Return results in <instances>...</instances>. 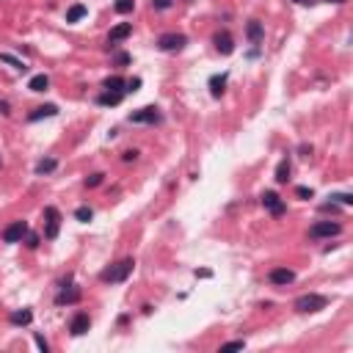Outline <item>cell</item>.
<instances>
[{
  "instance_id": "obj_1",
  "label": "cell",
  "mask_w": 353,
  "mask_h": 353,
  "mask_svg": "<svg viewBox=\"0 0 353 353\" xmlns=\"http://www.w3.org/2000/svg\"><path fill=\"white\" fill-rule=\"evenodd\" d=\"M132 270H135V260H132V257H124V260H119L116 265L105 268L102 273H99V281H105V285H122V281L130 279Z\"/></svg>"
},
{
  "instance_id": "obj_2",
  "label": "cell",
  "mask_w": 353,
  "mask_h": 353,
  "mask_svg": "<svg viewBox=\"0 0 353 353\" xmlns=\"http://www.w3.org/2000/svg\"><path fill=\"white\" fill-rule=\"evenodd\" d=\"M293 306H295V312H301V314H312V312H320V309L329 306V298L320 295V293H306V295H298Z\"/></svg>"
},
{
  "instance_id": "obj_3",
  "label": "cell",
  "mask_w": 353,
  "mask_h": 353,
  "mask_svg": "<svg viewBox=\"0 0 353 353\" xmlns=\"http://www.w3.org/2000/svg\"><path fill=\"white\" fill-rule=\"evenodd\" d=\"M339 232H342V224H337V221H317L309 229V237H314V240H320V237H337Z\"/></svg>"
},
{
  "instance_id": "obj_4",
  "label": "cell",
  "mask_w": 353,
  "mask_h": 353,
  "mask_svg": "<svg viewBox=\"0 0 353 353\" xmlns=\"http://www.w3.org/2000/svg\"><path fill=\"white\" fill-rule=\"evenodd\" d=\"M58 226H61L58 207H44V237H47V240H55V237H58Z\"/></svg>"
},
{
  "instance_id": "obj_5",
  "label": "cell",
  "mask_w": 353,
  "mask_h": 353,
  "mask_svg": "<svg viewBox=\"0 0 353 353\" xmlns=\"http://www.w3.org/2000/svg\"><path fill=\"white\" fill-rule=\"evenodd\" d=\"M262 207H265V210H270V216H273V218H281L287 213L285 199H281L276 191H265L262 193Z\"/></svg>"
},
{
  "instance_id": "obj_6",
  "label": "cell",
  "mask_w": 353,
  "mask_h": 353,
  "mask_svg": "<svg viewBox=\"0 0 353 353\" xmlns=\"http://www.w3.org/2000/svg\"><path fill=\"white\" fill-rule=\"evenodd\" d=\"M185 44H188L185 33H163L160 39H157V47H160L163 53H180Z\"/></svg>"
},
{
  "instance_id": "obj_7",
  "label": "cell",
  "mask_w": 353,
  "mask_h": 353,
  "mask_svg": "<svg viewBox=\"0 0 353 353\" xmlns=\"http://www.w3.org/2000/svg\"><path fill=\"white\" fill-rule=\"evenodd\" d=\"M28 235V221H11L3 229V243H20Z\"/></svg>"
},
{
  "instance_id": "obj_8",
  "label": "cell",
  "mask_w": 353,
  "mask_h": 353,
  "mask_svg": "<svg viewBox=\"0 0 353 353\" xmlns=\"http://www.w3.org/2000/svg\"><path fill=\"white\" fill-rule=\"evenodd\" d=\"M130 122L132 124H157L160 122V111H157L155 105H147V108H141V111H132Z\"/></svg>"
},
{
  "instance_id": "obj_9",
  "label": "cell",
  "mask_w": 353,
  "mask_h": 353,
  "mask_svg": "<svg viewBox=\"0 0 353 353\" xmlns=\"http://www.w3.org/2000/svg\"><path fill=\"white\" fill-rule=\"evenodd\" d=\"M88 329H91V317H88V312H78L72 317V323H69V334H72V337H83Z\"/></svg>"
},
{
  "instance_id": "obj_10",
  "label": "cell",
  "mask_w": 353,
  "mask_h": 353,
  "mask_svg": "<svg viewBox=\"0 0 353 353\" xmlns=\"http://www.w3.org/2000/svg\"><path fill=\"white\" fill-rule=\"evenodd\" d=\"M268 279H270V285H276V287H287V285L295 281V273L290 268H273L268 273Z\"/></svg>"
},
{
  "instance_id": "obj_11",
  "label": "cell",
  "mask_w": 353,
  "mask_h": 353,
  "mask_svg": "<svg viewBox=\"0 0 353 353\" xmlns=\"http://www.w3.org/2000/svg\"><path fill=\"white\" fill-rule=\"evenodd\" d=\"M213 44H216V50L221 55H232V53H235V39H232L226 30H218V33L213 36Z\"/></svg>"
},
{
  "instance_id": "obj_12",
  "label": "cell",
  "mask_w": 353,
  "mask_h": 353,
  "mask_svg": "<svg viewBox=\"0 0 353 353\" xmlns=\"http://www.w3.org/2000/svg\"><path fill=\"white\" fill-rule=\"evenodd\" d=\"M80 301V287H75V285H61V293L55 295V304L58 306H64V304H78Z\"/></svg>"
},
{
  "instance_id": "obj_13",
  "label": "cell",
  "mask_w": 353,
  "mask_h": 353,
  "mask_svg": "<svg viewBox=\"0 0 353 353\" xmlns=\"http://www.w3.org/2000/svg\"><path fill=\"white\" fill-rule=\"evenodd\" d=\"M130 33H132V22H119L116 28L111 30V36H108V44H111V47H116V44H119V42H124Z\"/></svg>"
},
{
  "instance_id": "obj_14",
  "label": "cell",
  "mask_w": 353,
  "mask_h": 353,
  "mask_svg": "<svg viewBox=\"0 0 353 353\" xmlns=\"http://www.w3.org/2000/svg\"><path fill=\"white\" fill-rule=\"evenodd\" d=\"M226 80H229V75H213V78H210V83H207V86H210V94H213V97H216V99H221V97H224V91H226Z\"/></svg>"
},
{
  "instance_id": "obj_15",
  "label": "cell",
  "mask_w": 353,
  "mask_h": 353,
  "mask_svg": "<svg viewBox=\"0 0 353 353\" xmlns=\"http://www.w3.org/2000/svg\"><path fill=\"white\" fill-rule=\"evenodd\" d=\"M245 36H249V42H251V44H260V42H262V36H265L262 22H260V20H251L249 25H245Z\"/></svg>"
},
{
  "instance_id": "obj_16",
  "label": "cell",
  "mask_w": 353,
  "mask_h": 353,
  "mask_svg": "<svg viewBox=\"0 0 353 353\" xmlns=\"http://www.w3.org/2000/svg\"><path fill=\"white\" fill-rule=\"evenodd\" d=\"M124 99V91H105L97 97V105H105V108H116L119 102Z\"/></svg>"
},
{
  "instance_id": "obj_17",
  "label": "cell",
  "mask_w": 353,
  "mask_h": 353,
  "mask_svg": "<svg viewBox=\"0 0 353 353\" xmlns=\"http://www.w3.org/2000/svg\"><path fill=\"white\" fill-rule=\"evenodd\" d=\"M11 326H30V320H33V312L30 309H14V312L9 314Z\"/></svg>"
},
{
  "instance_id": "obj_18",
  "label": "cell",
  "mask_w": 353,
  "mask_h": 353,
  "mask_svg": "<svg viewBox=\"0 0 353 353\" xmlns=\"http://www.w3.org/2000/svg\"><path fill=\"white\" fill-rule=\"evenodd\" d=\"M58 113V108L55 105H42V108H33L28 113V122H39V119H50V116H55Z\"/></svg>"
},
{
  "instance_id": "obj_19",
  "label": "cell",
  "mask_w": 353,
  "mask_h": 353,
  "mask_svg": "<svg viewBox=\"0 0 353 353\" xmlns=\"http://www.w3.org/2000/svg\"><path fill=\"white\" fill-rule=\"evenodd\" d=\"M86 14H88L86 6L83 3H75V6H69V11H66V22H80Z\"/></svg>"
},
{
  "instance_id": "obj_20",
  "label": "cell",
  "mask_w": 353,
  "mask_h": 353,
  "mask_svg": "<svg viewBox=\"0 0 353 353\" xmlns=\"http://www.w3.org/2000/svg\"><path fill=\"white\" fill-rule=\"evenodd\" d=\"M55 168H58V160H55V157H44V160L36 163V174H39V176H44V174H53Z\"/></svg>"
},
{
  "instance_id": "obj_21",
  "label": "cell",
  "mask_w": 353,
  "mask_h": 353,
  "mask_svg": "<svg viewBox=\"0 0 353 353\" xmlns=\"http://www.w3.org/2000/svg\"><path fill=\"white\" fill-rule=\"evenodd\" d=\"M28 88H30V91H36V94L47 91V88H50V78H47V75H33L30 83H28Z\"/></svg>"
},
{
  "instance_id": "obj_22",
  "label": "cell",
  "mask_w": 353,
  "mask_h": 353,
  "mask_svg": "<svg viewBox=\"0 0 353 353\" xmlns=\"http://www.w3.org/2000/svg\"><path fill=\"white\" fill-rule=\"evenodd\" d=\"M124 86H127V80L119 78V75H111V78H105V83H102L105 91H124Z\"/></svg>"
},
{
  "instance_id": "obj_23",
  "label": "cell",
  "mask_w": 353,
  "mask_h": 353,
  "mask_svg": "<svg viewBox=\"0 0 353 353\" xmlns=\"http://www.w3.org/2000/svg\"><path fill=\"white\" fill-rule=\"evenodd\" d=\"M287 180H290V160L285 157V160L276 166V182H279V185H285Z\"/></svg>"
},
{
  "instance_id": "obj_24",
  "label": "cell",
  "mask_w": 353,
  "mask_h": 353,
  "mask_svg": "<svg viewBox=\"0 0 353 353\" xmlns=\"http://www.w3.org/2000/svg\"><path fill=\"white\" fill-rule=\"evenodd\" d=\"M0 61H3V64H9V66H14L17 72H28V66H25L20 58H14L11 53H0Z\"/></svg>"
},
{
  "instance_id": "obj_25",
  "label": "cell",
  "mask_w": 353,
  "mask_h": 353,
  "mask_svg": "<svg viewBox=\"0 0 353 353\" xmlns=\"http://www.w3.org/2000/svg\"><path fill=\"white\" fill-rule=\"evenodd\" d=\"M113 9H116V14H130V11L135 9V0H116Z\"/></svg>"
},
{
  "instance_id": "obj_26",
  "label": "cell",
  "mask_w": 353,
  "mask_h": 353,
  "mask_svg": "<svg viewBox=\"0 0 353 353\" xmlns=\"http://www.w3.org/2000/svg\"><path fill=\"white\" fill-rule=\"evenodd\" d=\"M75 218H78L80 221V224H88V221H91L94 218V210H91V207H78V210H75Z\"/></svg>"
},
{
  "instance_id": "obj_27",
  "label": "cell",
  "mask_w": 353,
  "mask_h": 353,
  "mask_svg": "<svg viewBox=\"0 0 353 353\" xmlns=\"http://www.w3.org/2000/svg\"><path fill=\"white\" fill-rule=\"evenodd\" d=\"M102 180H105V174H91V176H88V180H86V188H99V185H102Z\"/></svg>"
},
{
  "instance_id": "obj_28",
  "label": "cell",
  "mask_w": 353,
  "mask_h": 353,
  "mask_svg": "<svg viewBox=\"0 0 353 353\" xmlns=\"http://www.w3.org/2000/svg\"><path fill=\"white\" fill-rule=\"evenodd\" d=\"M39 240L42 237L36 235V232H28V235H25V245H28V249H39Z\"/></svg>"
},
{
  "instance_id": "obj_29",
  "label": "cell",
  "mask_w": 353,
  "mask_h": 353,
  "mask_svg": "<svg viewBox=\"0 0 353 353\" xmlns=\"http://www.w3.org/2000/svg\"><path fill=\"white\" fill-rule=\"evenodd\" d=\"M243 348H245V342H243V339H232V342L221 345V350H243Z\"/></svg>"
},
{
  "instance_id": "obj_30",
  "label": "cell",
  "mask_w": 353,
  "mask_h": 353,
  "mask_svg": "<svg viewBox=\"0 0 353 353\" xmlns=\"http://www.w3.org/2000/svg\"><path fill=\"white\" fill-rule=\"evenodd\" d=\"M130 53H116V55H113V64H116V66H127L130 64Z\"/></svg>"
},
{
  "instance_id": "obj_31",
  "label": "cell",
  "mask_w": 353,
  "mask_h": 353,
  "mask_svg": "<svg viewBox=\"0 0 353 353\" xmlns=\"http://www.w3.org/2000/svg\"><path fill=\"white\" fill-rule=\"evenodd\" d=\"M331 199H337L339 204H345V207H350V204H353V193H334Z\"/></svg>"
},
{
  "instance_id": "obj_32",
  "label": "cell",
  "mask_w": 353,
  "mask_h": 353,
  "mask_svg": "<svg viewBox=\"0 0 353 353\" xmlns=\"http://www.w3.org/2000/svg\"><path fill=\"white\" fill-rule=\"evenodd\" d=\"M171 6H174V0H152L155 11H166V9H171Z\"/></svg>"
},
{
  "instance_id": "obj_33",
  "label": "cell",
  "mask_w": 353,
  "mask_h": 353,
  "mask_svg": "<svg viewBox=\"0 0 353 353\" xmlns=\"http://www.w3.org/2000/svg\"><path fill=\"white\" fill-rule=\"evenodd\" d=\"M295 196H298V199H312L314 191H312V188H306V185H301V188H295Z\"/></svg>"
},
{
  "instance_id": "obj_34",
  "label": "cell",
  "mask_w": 353,
  "mask_h": 353,
  "mask_svg": "<svg viewBox=\"0 0 353 353\" xmlns=\"http://www.w3.org/2000/svg\"><path fill=\"white\" fill-rule=\"evenodd\" d=\"M33 342H36V348H39L42 353H47V350H50V345H47V339H44V337H42V334H36V337H33Z\"/></svg>"
},
{
  "instance_id": "obj_35",
  "label": "cell",
  "mask_w": 353,
  "mask_h": 353,
  "mask_svg": "<svg viewBox=\"0 0 353 353\" xmlns=\"http://www.w3.org/2000/svg\"><path fill=\"white\" fill-rule=\"evenodd\" d=\"M122 160H124V163H132V160H138V152H135V149H127V152H122Z\"/></svg>"
},
{
  "instance_id": "obj_36",
  "label": "cell",
  "mask_w": 353,
  "mask_h": 353,
  "mask_svg": "<svg viewBox=\"0 0 353 353\" xmlns=\"http://www.w3.org/2000/svg\"><path fill=\"white\" fill-rule=\"evenodd\" d=\"M138 88H141V78H132L127 86H124V91H138Z\"/></svg>"
},
{
  "instance_id": "obj_37",
  "label": "cell",
  "mask_w": 353,
  "mask_h": 353,
  "mask_svg": "<svg viewBox=\"0 0 353 353\" xmlns=\"http://www.w3.org/2000/svg\"><path fill=\"white\" fill-rule=\"evenodd\" d=\"M0 113H3V116H9V113H11V105L6 102V99H0Z\"/></svg>"
},
{
  "instance_id": "obj_38",
  "label": "cell",
  "mask_w": 353,
  "mask_h": 353,
  "mask_svg": "<svg viewBox=\"0 0 353 353\" xmlns=\"http://www.w3.org/2000/svg\"><path fill=\"white\" fill-rule=\"evenodd\" d=\"M196 276H199V279H210L213 273H210V270H196Z\"/></svg>"
},
{
  "instance_id": "obj_39",
  "label": "cell",
  "mask_w": 353,
  "mask_h": 353,
  "mask_svg": "<svg viewBox=\"0 0 353 353\" xmlns=\"http://www.w3.org/2000/svg\"><path fill=\"white\" fill-rule=\"evenodd\" d=\"M293 3H298V6H309V3H314V0H293Z\"/></svg>"
},
{
  "instance_id": "obj_40",
  "label": "cell",
  "mask_w": 353,
  "mask_h": 353,
  "mask_svg": "<svg viewBox=\"0 0 353 353\" xmlns=\"http://www.w3.org/2000/svg\"><path fill=\"white\" fill-rule=\"evenodd\" d=\"M329 3H337V6H342V3H348V0H329Z\"/></svg>"
},
{
  "instance_id": "obj_41",
  "label": "cell",
  "mask_w": 353,
  "mask_h": 353,
  "mask_svg": "<svg viewBox=\"0 0 353 353\" xmlns=\"http://www.w3.org/2000/svg\"><path fill=\"white\" fill-rule=\"evenodd\" d=\"M0 166H3V160H0Z\"/></svg>"
}]
</instances>
